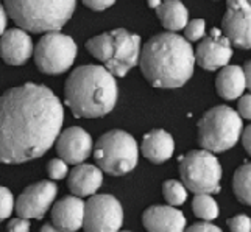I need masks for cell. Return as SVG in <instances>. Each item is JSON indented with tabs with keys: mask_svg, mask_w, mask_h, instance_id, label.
<instances>
[{
	"mask_svg": "<svg viewBox=\"0 0 251 232\" xmlns=\"http://www.w3.org/2000/svg\"><path fill=\"white\" fill-rule=\"evenodd\" d=\"M142 223L150 232H181L186 228V217L170 206H151L144 212Z\"/></svg>",
	"mask_w": 251,
	"mask_h": 232,
	"instance_id": "2e32d148",
	"label": "cell"
},
{
	"mask_svg": "<svg viewBox=\"0 0 251 232\" xmlns=\"http://www.w3.org/2000/svg\"><path fill=\"white\" fill-rule=\"evenodd\" d=\"M231 41L222 34L220 30L212 28L209 36L204 38L195 51V61L206 70H217L220 67L228 66L232 56Z\"/></svg>",
	"mask_w": 251,
	"mask_h": 232,
	"instance_id": "4fadbf2b",
	"label": "cell"
},
{
	"mask_svg": "<svg viewBox=\"0 0 251 232\" xmlns=\"http://www.w3.org/2000/svg\"><path fill=\"white\" fill-rule=\"evenodd\" d=\"M64 120L59 98L46 86L27 83L0 95V162L22 164L42 156Z\"/></svg>",
	"mask_w": 251,
	"mask_h": 232,
	"instance_id": "6da1fadb",
	"label": "cell"
},
{
	"mask_svg": "<svg viewBox=\"0 0 251 232\" xmlns=\"http://www.w3.org/2000/svg\"><path fill=\"white\" fill-rule=\"evenodd\" d=\"M6 22H8V11H6V8L0 3V36L5 33Z\"/></svg>",
	"mask_w": 251,
	"mask_h": 232,
	"instance_id": "836d02e7",
	"label": "cell"
},
{
	"mask_svg": "<svg viewBox=\"0 0 251 232\" xmlns=\"http://www.w3.org/2000/svg\"><path fill=\"white\" fill-rule=\"evenodd\" d=\"M67 162L64 159H51L47 165V173L51 179H63L67 176Z\"/></svg>",
	"mask_w": 251,
	"mask_h": 232,
	"instance_id": "4316f807",
	"label": "cell"
},
{
	"mask_svg": "<svg viewBox=\"0 0 251 232\" xmlns=\"http://www.w3.org/2000/svg\"><path fill=\"white\" fill-rule=\"evenodd\" d=\"M228 228L234 232H250L251 231V218L247 215H236L228 220Z\"/></svg>",
	"mask_w": 251,
	"mask_h": 232,
	"instance_id": "83f0119b",
	"label": "cell"
},
{
	"mask_svg": "<svg viewBox=\"0 0 251 232\" xmlns=\"http://www.w3.org/2000/svg\"><path fill=\"white\" fill-rule=\"evenodd\" d=\"M30 229V221L28 218H14L8 223V231H13V232H25Z\"/></svg>",
	"mask_w": 251,
	"mask_h": 232,
	"instance_id": "f546056e",
	"label": "cell"
},
{
	"mask_svg": "<svg viewBox=\"0 0 251 232\" xmlns=\"http://www.w3.org/2000/svg\"><path fill=\"white\" fill-rule=\"evenodd\" d=\"M76 58V44L71 36L58 31L44 34L34 48V63L41 72L58 75L71 69Z\"/></svg>",
	"mask_w": 251,
	"mask_h": 232,
	"instance_id": "9c48e42d",
	"label": "cell"
},
{
	"mask_svg": "<svg viewBox=\"0 0 251 232\" xmlns=\"http://www.w3.org/2000/svg\"><path fill=\"white\" fill-rule=\"evenodd\" d=\"M114 73L101 66H81L69 75L64 86L66 105L75 117L97 118L109 114L117 103Z\"/></svg>",
	"mask_w": 251,
	"mask_h": 232,
	"instance_id": "3957f363",
	"label": "cell"
},
{
	"mask_svg": "<svg viewBox=\"0 0 251 232\" xmlns=\"http://www.w3.org/2000/svg\"><path fill=\"white\" fill-rule=\"evenodd\" d=\"M83 3L94 11H103L114 5L116 0H83Z\"/></svg>",
	"mask_w": 251,
	"mask_h": 232,
	"instance_id": "f1b7e54d",
	"label": "cell"
},
{
	"mask_svg": "<svg viewBox=\"0 0 251 232\" xmlns=\"http://www.w3.org/2000/svg\"><path fill=\"white\" fill-rule=\"evenodd\" d=\"M190 232H220V228L215 226V225H211V223L206 221H201V223H195V225H192L189 228Z\"/></svg>",
	"mask_w": 251,
	"mask_h": 232,
	"instance_id": "1f68e13d",
	"label": "cell"
},
{
	"mask_svg": "<svg viewBox=\"0 0 251 232\" xmlns=\"http://www.w3.org/2000/svg\"><path fill=\"white\" fill-rule=\"evenodd\" d=\"M51 223L58 231H76L84 223V203L80 196H67L51 209Z\"/></svg>",
	"mask_w": 251,
	"mask_h": 232,
	"instance_id": "e0dca14e",
	"label": "cell"
},
{
	"mask_svg": "<svg viewBox=\"0 0 251 232\" xmlns=\"http://www.w3.org/2000/svg\"><path fill=\"white\" fill-rule=\"evenodd\" d=\"M14 208L16 206L13 193L6 187H0V221L10 218Z\"/></svg>",
	"mask_w": 251,
	"mask_h": 232,
	"instance_id": "d4e9b609",
	"label": "cell"
},
{
	"mask_svg": "<svg viewBox=\"0 0 251 232\" xmlns=\"http://www.w3.org/2000/svg\"><path fill=\"white\" fill-rule=\"evenodd\" d=\"M156 14L162 27L170 31H178L184 28L189 22L187 8L179 0H164L156 8Z\"/></svg>",
	"mask_w": 251,
	"mask_h": 232,
	"instance_id": "44dd1931",
	"label": "cell"
},
{
	"mask_svg": "<svg viewBox=\"0 0 251 232\" xmlns=\"http://www.w3.org/2000/svg\"><path fill=\"white\" fill-rule=\"evenodd\" d=\"M76 0H5L8 16L31 33L61 30L71 19Z\"/></svg>",
	"mask_w": 251,
	"mask_h": 232,
	"instance_id": "277c9868",
	"label": "cell"
},
{
	"mask_svg": "<svg viewBox=\"0 0 251 232\" xmlns=\"http://www.w3.org/2000/svg\"><path fill=\"white\" fill-rule=\"evenodd\" d=\"M242 142H244V147H245L247 153L251 156V125H248L245 128L244 134H242Z\"/></svg>",
	"mask_w": 251,
	"mask_h": 232,
	"instance_id": "d6a6232c",
	"label": "cell"
},
{
	"mask_svg": "<svg viewBox=\"0 0 251 232\" xmlns=\"http://www.w3.org/2000/svg\"><path fill=\"white\" fill-rule=\"evenodd\" d=\"M179 173L184 186L194 193L220 190L222 165L209 150H194L179 159Z\"/></svg>",
	"mask_w": 251,
	"mask_h": 232,
	"instance_id": "ba28073f",
	"label": "cell"
},
{
	"mask_svg": "<svg viewBox=\"0 0 251 232\" xmlns=\"http://www.w3.org/2000/svg\"><path fill=\"white\" fill-rule=\"evenodd\" d=\"M242 118L229 106H214L198 122V142L212 153L232 148L242 136Z\"/></svg>",
	"mask_w": 251,
	"mask_h": 232,
	"instance_id": "8992f818",
	"label": "cell"
},
{
	"mask_svg": "<svg viewBox=\"0 0 251 232\" xmlns=\"http://www.w3.org/2000/svg\"><path fill=\"white\" fill-rule=\"evenodd\" d=\"M56 151L67 164L78 165L89 158L92 151V139L89 133H86L80 126L67 128L58 136Z\"/></svg>",
	"mask_w": 251,
	"mask_h": 232,
	"instance_id": "5bb4252c",
	"label": "cell"
},
{
	"mask_svg": "<svg viewBox=\"0 0 251 232\" xmlns=\"http://www.w3.org/2000/svg\"><path fill=\"white\" fill-rule=\"evenodd\" d=\"M103 183V170L89 164H78L69 175V188L76 196H91Z\"/></svg>",
	"mask_w": 251,
	"mask_h": 232,
	"instance_id": "ac0fdd59",
	"label": "cell"
},
{
	"mask_svg": "<svg viewBox=\"0 0 251 232\" xmlns=\"http://www.w3.org/2000/svg\"><path fill=\"white\" fill-rule=\"evenodd\" d=\"M223 34L232 46L251 48V2L226 0V13L222 21Z\"/></svg>",
	"mask_w": 251,
	"mask_h": 232,
	"instance_id": "8fae6325",
	"label": "cell"
},
{
	"mask_svg": "<svg viewBox=\"0 0 251 232\" xmlns=\"http://www.w3.org/2000/svg\"><path fill=\"white\" fill-rule=\"evenodd\" d=\"M124 210L112 195H92L84 203L83 228L88 232H114L122 228Z\"/></svg>",
	"mask_w": 251,
	"mask_h": 232,
	"instance_id": "30bf717a",
	"label": "cell"
},
{
	"mask_svg": "<svg viewBox=\"0 0 251 232\" xmlns=\"http://www.w3.org/2000/svg\"><path fill=\"white\" fill-rule=\"evenodd\" d=\"M206 31V22L203 19H194L187 22V25L184 27V34L187 41H198L204 36Z\"/></svg>",
	"mask_w": 251,
	"mask_h": 232,
	"instance_id": "484cf974",
	"label": "cell"
},
{
	"mask_svg": "<svg viewBox=\"0 0 251 232\" xmlns=\"http://www.w3.org/2000/svg\"><path fill=\"white\" fill-rule=\"evenodd\" d=\"M139 63L147 81L154 88H181L194 75L195 51L179 34L161 33L144 46Z\"/></svg>",
	"mask_w": 251,
	"mask_h": 232,
	"instance_id": "7a4b0ae2",
	"label": "cell"
},
{
	"mask_svg": "<svg viewBox=\"0 0 251 232\" xmlns=\"http://www.w3.org/2000/svg\"><path fill=\"white\" fill-rule=\"evenodd\" d=\"M58 187L51 181H39L27 187L16 201V212L22 218H42L55 201Z\"/></svg>",
	"mask_w": 251,
	"mask_h": 232,
	"instance_id": "7c38bea8",
	"label": "cell"
},
{
	"mask_svg": "<svg viewBox=\"0 0 251 232\" xmlns=\"http://www.w3.org/2000/svg\"><path fill=\"white\" fill-rule=\"evenodd\" d=\"M237 108H239V114L242 117L251 120V95H242Z\"/></svg>",
	"mask_w": 251,
	"mask_h": 232,
	"instance_id": "4dcf8cb0",
	"label": "cell"
},
{
	"mask_svg": "<svg viewBox=\"0 0 251 232\" xmlns=\"http://www.w3.org/2000/svg\"><path fill=\"white\" fill-rule=\"evenodd\" d=\"M94 158L105 173L122 176L129 173L137 165L139 148L133 136L122 130H112L105 133L97 140Z\"/></svg>",
	"mask_w": 251,
	"mask_h": 232,
	"instance_id": "52a82bcc",
	"label": "cell"
},
{
	"mask_svg": "<svg viewBox=\"0 0 251 232\" xmlns=\"http://www.w3.org/2000/svg\"><path fill=\"white\" fill-rule=\"evenodd\" d=\"M86 48L114 76H125L141 59V38L124 28L89 39Z\"/></svg>",
	"mask_w": 251,
	"mask_h": 232,
	"instance_id": "5b68a950",
	"label": "cell"
},
{
	"mask_svg": "<svg viewBox=\"0 0 251 232\" xmlns=\"http://www.w3.org/2000/svg\"><path fill=\"white\" fill-rule=\"evenodd\" d=\"M175 150L173 137L164 130H153L145 134L142 140V153L144 156L153 164H162L172 158Z\"/></svg>",
	"mask_w": 251,
	"mask_h": 232,
	"instance_id": "d6986e66",
	"label": "cell"
},
{
	"mask_svg": "<svg viewBox=\"0 0 251 232\" xmlns=\"http://www.w3.org/2000/svg\"><path fill=\"white\" fill-rule=\"evenodd\" d=\"M244 70H245V78H247V88L251 91V61L245 64Z\"/></svg>",
	"mask_w": 251,
	"mask_h": 232,
	"instance_id": "e575fe53",
	"label": "cell"
},
{
	"mask_svg": "<svg viewBox=\"0 0 251 232\" xmlns=\"http://www.w3.org/2000/svg\"><path fill=\"white\" fill-rule=\"evenodd\" d=\"M161 3H162V0H149V6L153 8V10H156Z\"/></svg>",
	"mask_w": 251,
	"mask_h": 232,
	"instance_id": "8d00e7d4",
	"label": "cell"
},
{
	"mask_svg": "<svg viewBox=\"0 0 251 232\" xmlns=\"http://www.w3.org/2000/svg\"><path fill=\"white\" fill-rule=\"evenodd\" d=\"M194 213L201 220H214L219 217V204L211 193H197L192 201Z\"/></svg>",
	"mask_w": 251,
	"mask_h": 232,
	"instance_id": "603a6c76",
	"label": "cell"
},
{
	"mask_svg": "<svg viewBox=\"0 0 251 232\" xmlns=\"http://www.w3.org/2000/svg\"><path fill=\"white\" fill-rule=\"evenodd\" d=\"M219 95L225 100H236L242 97L247 88L245 70L239 66H225L215 80Z\"/></svg>",
	"mask_w": 251,
	"mask_h": 232,
	"instance_id": "ffe728a7",
	"label": "cell"
},
{
	"mask_svg": "<svg viewBox=\"0 0 251 232\" xmlns=\"http://www.w3.org/2000/svg\"><path fill=\"white\" fill-rule=\"evenodd\" d=\"M232 188L240 203L251 206V162L236 170L232 178Z\"/></svg>",
	"mask_w": 251,
	"mask_h": 232,
	"instance_id": "7402d4cb",
	"label": "cell"
},
{
	"mask_svg": "<svg viewBox=\"0 0 251 232\" xmlns=\"http://www.w3.org/2000/svg\"><path fill=\"white\" fill-rule=\"evenodd\" d=\"M250 2H251V0H250Z\"/></svg>",
	"mask_w": 251,
	"mask_h": 232,
	"instance_id": "74e56055",
	"label": "cell"
},
{
	"mask_svg": "<svg viewBox=\"0 0 251 232\" xmlns=\"http://www.w3.org/2000/svg\"><path fill=\"white\" fill-rule=\"evenodd\" d=\"M41 231H42V232H55V231H58V229H56L55 225H44V226L41 228Z\"/></svg>",
	"mask_w": 251,
	"mask_h": 232,
	"instance_id": "d590c367",
	"label": "cell"
},
{
	"mask_svg": "<svg viewBox=\"0 0 251 232\" xmlns=\"http://www.w3.org/2000/svg\"><path fill=\"white\" fill-rule=\"evenodd\" d=\"M164 198L170 206H179L183 204L187 198V188L183 183L176 181V179H169L162 186Z\"/></svg>",
	"mask_w": 251,
	"mask_h": 232,
	"instance_id": "cb8c5ba5",
	"label": "cell"
},
{
	"mask_svg": "<svg viewBox=\"0 0 251 232\" xmlns=\"http://www.w3.org/2000/svg\"><path fill=\"white\" fill-rule=\"evenodd\" d=\"M34 53L33 41L27 30L11 28L0 36V56L10 66H22Z\"/></svg>",
	"mask_w": 251,
	"mask_h": 232,
	"instance_id": "9a60e30c",
	"label": "cell"
}]
</instances>
